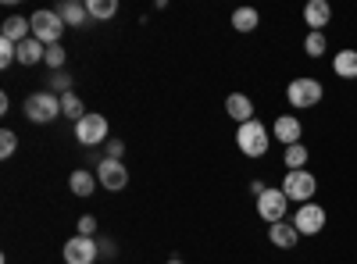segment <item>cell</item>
<instances>
[{"label": "cell", "instance_id": "1", "mask_svg": "<svg viewBox=\"0 0 357 264\" xmlns=\"http://www.w3.org/2000/svg\"><path fill=\"white\" fill-rule=\"evenodd\" d=\"M236 146H240V154H247V157H264L268 146H272V129L254 118V122L236 129Z\"/></svg>", "mask_w": 357, "mask_h": 264}, {"label": "cell", "instance_id": "2", "mask_svg": "<svg viewBox=\"0 0 357 264\" xmlns=\"http://www.w3.org/2000/svg\"><path fill=\"white\" fill-rule=\"evenodd\" d=\"M57 114H61V97L50 90H36L25 97V118L33 125H50Z\"/></svg>", "mask_w": 357, "mask_h": 264}, {"label": "cell", "instance_id": "3", "mask_svg": "<svg viewBox=\"0 0 357 264\" xmlns=\"http://www.w3.org/2000/svg\"><path fill=\"white\" fill-rule=\"evenodd\" d=\"M321 97H325V86H321L318 79H311V75H301V79H293V82L286 86V100H289L296 111L318 107Z\"/></svg>", "mask_w": 357, "mask_h": 264}, {"label": "cell", "instance_id": "4", "mask_svg": "<svg viewBox=\"0 0 357 264\" xmlns=\"http://www.w3.org/2000/svg\"><path fill=\"white\" fill-rule=\"evenodd\" d=\"M29 22H33V36L43 43V47H54V43H61V36H65V18L61 15H57V11H36L33 18H29Z\"/></svg>", "mask_w": 357, "mask_h": 264}, {"label": "cell", "instance_id": "5", "mask_svg": "<svg viewBox=\"0 0 357 264\" xmlns=\"http://www.w3.org/2000/svg\"><path fill=\"white\" fill-rule=\"evenodd\" d=\"M282 193H286L289 200H296V203H311L314 193H318V179H314L307 168H301V171H286Z\"/></svg>", "mask_w": 357, "mask_h": 264}, {"label": "cell", "instance_id": "6", "mask_svg": "<svg viewBox=\"0 0 357 264\" xmlns=\"http://www.w3.org/2000/svg\"><path fill=\"white\" fill-rule=\"evenodd\" d=\"M286 211H289V196L282 193V186H279V189H264V193L257 196V215H261L268 225L286 222Z\"/></svg>", "mask_w": 357, "mask_h": 264}, {"label": "cell", "instance_id": "7", "mask_svg": "<svg viewBox=\"0 0 357 264\" xmlns=\"http://www.w3.org/2000/svg\"><path fill=\"white\" fill-rule=\"evenodd\" d=\"M75 143H82V146L107 143V118L104 114H86V118H79L75 122Z\"/></svg>", "mask_w": 357, "mask_h": 264}, {"label": "cell", "instance_id": "8", "mask_svg": "<svg viewBox=\"0 0 357 264\" xmlns=\"http://www.w3.org/2000/svg\"><path fill=\"white\" fill-rule=\"evenodd\" d=\"M293 228L301 232V236H318V232L325 228V208H318V203H301L293 215Z\"/></svg>", "mask_w": 357, "mask_h": 264}, {"label": "cell", "instance_id": "9", "mask_svg": "<svg viewBox=\"0 0 357 264\" xmlns=\"http://www.w3.org/2000/svg\"><path fill=\"white\" fill-rule=\"evenodd\" d=\"M65 264H93L100 257V243L97 240H89V236H72L61 250Z\"/></svg>", "mask_w": 357, "mask_h": 264}, {"label": "cell", "instance_id": "10", "mask_svg": "<svg viewBox=\"0 0 357 264\" xmlns=\"http://www.w3.org/2000/svg\"><path fill=\"white\" fill-rule=\"evenodd\" d=\"M97 183H100L104 189L118 193V189H126V186H129V171H126V164H122V161L100 157V161H97Z\"/></svg>", "mask_w": 357, "mask_h": 264}, {"label": "cell", "instance_id": "11", "mask_svg": "<svg viewBox=\"0 0 357 264\" xmlns=\"http://www.w3.org/2000/svg\"><path fill=\"white\" fill-rule=\"evenodd\" d=\"M329 18H333L329 0H307V8H304V25H307V33H325Z\"/></svg>", "mask_w": 357, "mask_h": 264}, {"label": "cell", "instance_id": "12", "mask_svg": "<svg viewBox=\"0 0 357 264\" xmlns=\"http://www.w3.org/2000/svg\"><path fill=\"white\" fill-rule=\"evenodd\" d=\"M272 136H275L279 143L293 146V143H301V136H304V125H301V118H296V114H279V118H275V125H272Z\"/></svg>", "mask_w": 357, "mask_h": 264}, {"label": "cell", "instance_id": "13", "mask_svg": "<svg viewBox=\"0 0 357 264\" xmlns=\"http://www.w3.org/2000/svg\"><path fill=\"white\" fill-rule=\"evenodd\" d=\"M29 36H33V22L29 18H22V15H11V18H4V25H0V40H8V43H25Z\"/></svg>", "mask_w": 357, "mask_h": 264}, {"label": "cell", "instance_id": "14", "mask_svg": "<svg viewBox=\"0 0 357 264\" xmlns=\"http://www.w3.org/2000/svg\"><path fill=\"white\" fill-rule=\"evenodd\" d=\"M225 111H229V118H232V122H240V125L254 122V100H250L247 93H229Z\"/></svg>", "mask_w": 357, "mask_h": 264}, {"label": "cell", "instance_id": "15", "mask_svg": "<svg viewBox=\"0 0 357 264\" xmlns=\"http://www.w3.org/2000/svg\"><path fill=\"white\" fill-rule=\"evenodd\" d=\"M268 240H272V247H279V250H293L296 243H301V232L293 228V222H279V225H268Z\"/></svg>", "mask_w": 357, "mask_h": 264}, {"label": "cell", "instance_id": "16", "mask_svg": "<svg viewBox=\"0 0 357 264\" xmlns=\"http://www.w3.org/2000/svg\"><path fill=\"white\" fill-rule=\"evenodd\" d=\"M100 183H97V171H86V168H75L72 175H68V189L75 193V196H93V189H97Z\"/></svg>", "mask_w": 357, "mask_h": 264}, {"label": "cell", "instance_id": "17", "mask_svg": "<svg viewBox=\"0 0 357 264\" xmlns=\"http://www.w3.org/2000/svg\"><path fill=\"white\" fill-rule=\"evenodd\" d=\"M47 57V47L36 40V36H29L25 43H18V65L22 68H33V65H40Z\"/></svg>", "mask_w": 357, "mask_h": 264}, {"label": "cell", "instance_id": "18", "mask_svg": "<svg viewBox=\"0 0 357 264\" xmlns=\"http://www.w3.org/2000/svg\"><path fill=\"white\" fill-rule=\"evenodd\" d=\"M57 15L65 18V25H68V29H82V25H86V18H89L86 4H79V0H65V4L57 8Z\"/></svg>", "mask_w": 357, "mask_h": 264}, {"label": "cell", "instance_id": "19", "mask_svg": "<svg viewBox=\"0 0 357 264\" xmlns=\"http://www.w3.org/2000/svg\"><path fill=\"white\" fill-rule=\"evenodd\" d=\"M257 25H261L257 8H236L232 11V29H236V33H254Z\"/></svg>", "mask_w": 357, "mask_h": 264}, {"label": "cell", "instance_id": "20", "mask_svg": "<svg viewBox=\"0 0 357 264\" xmlns=\"http://www.w3.org/2000/svg\"><path fill=\"white\" fill-rule=\"evenodd\" d=\"M333 72L340 79H357V50H340L333 57Z\"/></svg>", "mask_w": 357, "mask_h": 264}, {"label": "cell", "instance_id": "21", "mask_svg": "<svg viewBox=\"0 0 357 264\" xmlns=\"http://www.w3.org/2000/svg\"><path fill=\"white\" fill-rule=\"evenodd\" d=\"M282 161H286V171H301V168H307V146H304V143L286 146Z\"/></svg>", "mask_w": 357, "mask_h": 264}, {"label": "cell", "instance_id": "22", "mask_svg": "<svg viewBox=\"0 0 357 264\" xmlns=\"http://www.w3.org/2000/svg\"><path fill=\"white\" fill-rule=\"evenodd\" d=\"M86 11H89V18L107 22V18L118 15V0H86Z\"/></svg>", "mask_w": 357, "mask_h": 264}, {"label": "cell", "instance_id": "23", "mask_svg": "<svg viewBox=\"0 0 357 264\" xmlns=\"http://www.w3.org/2000/svg\"><path fill=\"white\" fill-rule=\"evenodd\" d=\"M61 114L65 118H72V122H79V118H86V107H82V100H79V93H65L61 97Z\"/></svg>", "mask_w": 357, "mask_h": 264}, {"label": "cell", "instance_id": "24", "mask_svg": "<svg viewBox=\"0 0 357 264\" xmlns=\"http://www.w3.org/2000/svg\"><path fill=\"white\" fill-rule=\"evenodd\" d=\"M325 50H329V40H325V33H307V36H304V54H307V57H325Z\"/></svg>", "mask_w": 357, "mask_h": 264}, {"label": "cell", "instance_id": "25", "mask_svg": "<svg viewBox=\"0 0 357 264\" xmlns=\"http://www.w3.org/2000/svg\"><path fill=\"white\" fill-rule=\"evenodd\" d=\"M65 47L61 43H54V47H47V57H43V65L50 68V72H65Z\"/></svg>", "mask_w": 357, "mask_h": 264}, {"label": "cell", "instance_id": "26", "mask_svg": "<svg viewBox=\"0 0 357 264\" xmlns=\"http://www.w3.org/2000/svg\"><path fill=\"white\" fill-rule=\"evenodd\" d=\"M50 93H57V97L72 93V75H68V72H54V75H50Z\"/></svg>", "mask_w": 357, "mask_h": 264}, {"label": "cell", "instance_id": "27", "mask_svg": "<svg viewBox=\"0 0 357 264\" xmlns=\"http://www.w3.org/2000/svg\"><path fill=\"white\" fill-rule=\"evenodd\" d=\"M15 150H18V136L11 132V129H4V132H0V157H15Z\"/></svg>", "mask_w": 357, "mask_h": 264}, {"label": "cell", "instance_id": "28", "mask_svg": "<svg viewBox=\"0 0 357 264\" xmlns=\"http://www.w3.org/2000/svg\"><path fill=\"white\" fill-rule=\"evenodd\" d=\"M104 146H107V154H104V157H111V161H122V154H126V143H122V139H107Z\"/></svg>", "mask_w": 357, "mask_h": 264}, {"label": "cell", "instance_id": "29", "mask_svg": "<svg viewBox=\"0 0 357 264\" xmlns=\"http://www.w3.org/2000/svg\"><path fill=\"white\" fill-rule=\"evenodd\" d=\"M93 232H97V218H93V215H82V218H79V236L93 240Z\"/></svg>", "mask_w": 357, "mask_h": 264}, {"label": "cell", "instance_id": "30", "mask_svg": "<svg viewBox=\"0 0 357 264\" xmlns=\"http://www.w3.org/2000/svg\"><path fill=\"white\" fill-rule=\"evenodd\" d=\"M114 254H118V247H114V240H100V257H107V261H111Z\"/></svg>", "mask_w": 357, "mask_h": 264}, {"label": "cell", "instance_id": "31", "mask_svg": "<svg viewBox=\"0 0 357 264\" xmlns=\"http://www.w3.org/2000/svg\"><path fill=\"white\" fill-rule=\"evenodd\" d=\"M264 189H268V186H264V183H261V179H250V193H254V196H261V193H264Z\"/></svg>", "mask_w": 357, "mask_h": 264}, {"label": "cell", "instance_id": "32", "mask_svg": "<svg viewBox=\"0 0 357 264\" xmlns=\"http://www.w3.org/2000/svg\"><path fill=\"white\" fill-rule=\"evenodd\" d=\"M165 264H186V261H178V257H172V261H165Z\"/></svg>", "mask_w": 357, "mask_h": 264}]
</instances>
